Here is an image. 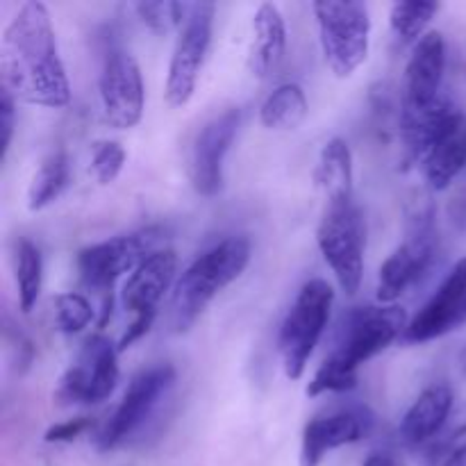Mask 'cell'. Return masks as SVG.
Instances as JSON below:
<instances>
[{
	"mask_svg": "<svg viewBox=\"0 0 466 466\" xmlns=\"http://www.w3.org/2000/svg\"><path fill=\"white\" fill-rule=\"evenodd\" d=\"M94 428V419L86 417H77V419H68V421L55 423L46 431L44 441L46 444H68V441L77 440V437L85 435L86 431Z\"/></svg>",
	"mask_w": 466,
	"mask_h": 466,
	"instance_id": "f546056e",
	"label": "cell"
},
{
	"mask_svg": "<svg viewBox=\"0 0 466 466\" xmlns=\"http://www.w3.org/2000/svg\"><path fill=\"white\" fill-rule=\"evenodd\" d=\"M173 382H176V369L171 364H155L137 373L112 417L96 432V449L100 453H109L130 440L137 431H141L150 414L157 410L159 400L168 394Z\"/></svg>",
	"mask_w": 466,
	"mask_h": 466,
	"instance_id": "7c38bea8",
	"label": "cell"
},
{
	"mask_svg": "<svg viewBox=\"0 0 466 466\" xmlns=\"http://www.w3.org/2000/svg\"><path fill=\"white\" fill-rule=\"evenodd\" d=\"M191 3H176V0H157V3H137L135 12L150 32L157 36L171 35L180 30L185 23Z\"/></svg>",
	"mask_w": 466,
	"mask_h": 466,
	"instance_id": "4316f807",
	"label": "cell"
},
{
	"mask_svg": "<svg viewBox=\"0 0 466 466\" xmlns=\"http://www.w3.org/2000/svg\"><path fill=\"white\" fill-rule=\"evenodd\" d=\"M446 71V41L444 35L431 30L417 46L405 66L403 98H400V112H419L426 109L440 98L441 80Z\"/></svg>",
	"mask_w": 466,
	"mask_h": 466,
	"instance_id": "e0dca14e",
	"label": "cell"
},
{
	"mask_svg": "<svg viewBox=\"0 0 466 466\" xmlns=\"http://www.w3.org/2000/svg\"><path fill=\"white\" fill-rule=\"evenodd\" d=\"M177 271V255L173 248H157L150 253L135 271L123 282L121 303L126 312L132 314L127 330L118 339V353L130 349L132 344L148 335L157 319L159 303L164 294L171 289Z\"/></svg>",
	"mask_w": 466,
	"mask_h": 466,
	"instance_id": "ba28073f",
	"label": "cell"
},
{
	"mask_svg": "<svg viewBox=\"0 0 466 466\" xmlns=\"http://www.w3.org/2000/svg\"><path fill=\"white\" fill-rule=\"evenodd\" d=\"M0 77L16 103L62 109L71 103V82L59 55L53 18L39 0L18 5L0 39Z\"/></svg>",
	"mask_w": 466,
	"mask_h": 466,
	"instance_id": "6da1fadb",
	"label": "cell"
},
{
	"mask_svg": "<svg viewBox=\"0 0 466 466\" xmlns=\"http://www.w3.org/2000/svg\"><path fill=\"white\" fill-rule=\"evenodd\" d=\"M440 12V3H394L390 9L391 35L400 46H417Z\"/></svg>",
	"mask_w": 466,
	"mask_h": 466,
	"instance_id": "d4e9b609",
	"label": "cell"
},
{
	"mask_svg": "<svg viewBox=\"0 0 466 466\" xmlns=\"http://www.w3.org/2000/svg\"><path fill=\"white\" fill-rule=\"evenodd\" d=\"M373 414L367 408H346L305 423L300 466H321L330 451L362 441L371 432Z\"/></svg>",
	"mask_w": 466,
	"mask_h": 466,
	"instance_id": "2e32d148",
	"label": "cell"
},
{
	"mask_svg": "<svg viewBox=\"0 0 466 466\" xmlns=\"http://www.w3.org/2000/svg\"><path fill=\"white\" fill-rule=\"evenodd\" d=\"M408 314L400 305H367L344 314L335 346L305 387L309 399L321 394H344L358 387V369L400 341L408 328Z\"/></svg>",
	"mask_w": 466,
	"mask_h": 466,
	"instance_id": "7a4b0ae2",
	"label": "cell"
},
{
	"mask_svg": "<svg viewBox=\"0 0 466 466\" xmlns=\"http://www.w3.org/2000/svg\"><path fill=\"white\" fill-rule=\"evenodd\" d=\"M466 326V258L458 259L435 294L408 323L400 341L408 346L441 339Z\"/></svg>",
	"mask_w": 466,
	"mask_h": 466,
	"instance_id": "5bb4252c",
	"label": "cell"
},
{
	"mask_svg": "<svg viewBox=\"0 0 466 466\" xmlns=\"http://www.w3.org/2000/svg\"><path fill=\"white\" fill-rule=\"evenodd\" d=\"M314 182L326 196V205L349 203L353 198V153L349 141L332 137L323 144L314 168Z\"/></svg>",
	"mask_w": 466,
	"mask_h": 466,
	"instance_id": "44dd1931",
	"label": "cell"
},
{
	"mask_svg": "<svg viewBox=\"0 0 466 466\" xmlns=\"http://www.w3.org/2000/svg\"><path fill=\"white\" fill-rule=\"evenodd\" d=\"M453 390L444 382L426 387L417 396L405 417L400 419L399 437L405 446H423L435 440L444 431L451 412H453Z\"/></svg>",
	"mask_w": 466,
	"mask_h": 466,
	"instance_id": "ac0fdd59",
	"label": "cell"
},
{
	"mask_svg": "<svg viewBox=\"0 0 466 466\" xmlns=\"http://www.w3.org/2000/svg\"><path fill=\"white\" fill-rule=\"evenodd\" d=\"M121 378L116 344L105 335H91L76 362L59 376L53 399L59 405H96L114 394Z\"/></svg>",
	"mask_w": 466,
	"mask_h": 466,
	"instance_id": "8fae6325",
	"label": "cell"
},
{
	"mask_svg": "<svg viewBox=\"0 0 466 466\" xmlns=\"http://www.w3.org/2000/svg\"><path fill=\"white\" fill-rule=\"evenodd\" d=\"M323 57L337 77H350L369 57L371 14L358 0H319L312 3Z\"/></svg>",
	"mask_w": 466,
	"mask_h": 466,
	"instance_id": "8992f818",
	"label": "cell"
},
{
	"mask_svg": "<svg viewBox=\"0 0 466 466\" xmlns=\"http://www.w3.org/2000/svg\"><path fill=\"white\" fill-rule=\"evenodd\" d=\"M126 159L127 153L118 141H98V144H94V153H91V176L96 177L98 185H112L121 176L123 167H126Z\"/></svg>",
	"mask_w": 466,
	"mask_h": 466,
	"instance_id": "83f0119b",
	"label": "cell"
},
{
	"mask_svg": "<svg viewBox=\"0 0 466 466\" xmlns=\"http://www.w3.org/2000/svg\"><path fill=\"white\" fill-rule=\"evenodd\" d=\"M164 230L159 226L139 228L135 232L109 237V239L91 244L77 253V273L80 280L91 289L112 294L114 285L126 273H132L150 253L157 250Z\"/></svg>",
	"mask_w": 466,
	"mask_h": 466,
	"instance_id": "9c48e42d",
	"label": "cell"
},
{
	"mask_svg": "<svg viewBox=\"0 0 466 466\" xmlns=\"http://www.w3.org/2000/svg\"><path fill=\"white\" fill-rule=\"evenodd\" d=\"M437 255V228L435 208L428 196L419 194L408 208L405 221V239L394 248V253L382 262L378 273L376 299L380 305H396V300L417 285L428 271Z\"/></svg>",
	"mask_w": 466,
	"mask_h": 466,
	"instance_id": "277c9868",
	"label": "cell"
},
{
	"mask_svg": "<svg viewBox=\"0 0 466 466\" xmlns=\"http://www.w3.org/2000/svg\"><path fill=\"white\" fill-rule=\"evenodd\" d=\"M239 123L241 112L230 107L198 130L189 153V180L196 194L214 198L223 189V168L239 132Z\"/></svg>",
	"mask_w": 466,
	"mask_h": 466,
	"instance_id": "9a60e30c",
	"label": "cell"
},
{
	"mask_svg": "<svg viewBox=\"0 0 466 466\" xmlns=\"http://www.w3.org/2000/svg\"><path fill=\"white\" fill-rule=\"evenodd\" d=\"M214 14H217L214 3L189 5L185 23L177 30L171 62H168L167 85H164V98L168 107H185L194 98L200 71L212 46Z\"/></svg>",
	"mask_w": 466,
	"mask_h": 466,
	"instance_id": "30bf717a",
	"label": "cell"
},
{
	"mask_svg": "<svg viewBox=\"0 0 466 466\" xmlns=\"http://www.w3.org/2000/svg\"><path fill=\"white\" fill-rule=\"evenodd\" d=\"M423 180L432 191L449 189L466 168V116L462 112L446 126L419 162Z\"/></svg>",
	"mask_w": 466,
	"mask_h": 466,
	"instance_id": "d6986e66",
	"label": "cell"
},
{
	"mask_svg": "<svg viewBox=\"0 0 466 466\" xmlns=\"http://www.w3.org/2000/svg\"><path fill=\"white\" fill-rule=\"evenodd\" d=\"M14 127H16V100L5 86H0V162H5L9 155Z\"/></svg>",
	"mask_w": 466,
	"mask_h": 466,
	"instance_id": "f1b7e54d",
	"label": "cell"
},
{
	"mask_svg": "<svg viewBox=\"0 0 466 466\" xmlns=\"http://www.w3.org/2000/svg\"><path fill=\"white\" fill-rule=\"evenodd\" d=\"M44 285V258L35 241L21 239L16 244V289L18 308L23 314L35 309Z\"/></svg>",
	"mask_w": 466,
	"mask_h": 466,
	"instance_id": "cb8c5ba5",
	"label": "cell"
},
{
	"mask_svg": "<svg viewBox=\"0 0 466 466\" xmlns=\"http://www.w3.org/2000/svg\"><path fill=\"white\" fill-rule=\"evenodd\" d=\"M96 317L89 299L77 291H64L55 296V326L62 335H80Z\"/></svg>",
	"mask_w": 466,
	"mask_h": 466,
	"instance_id": "484cf974",
	"label": "cell"
},
{
	"mask_svg": "<svg viewBox=\"0 0 466 466\" xmlns=\"http://www.w3.org/2000/svg\"><path fill=\"white\" fill-rule=\"evenodd\" d=\"M287 50V23L278 5L262 3L253 14V46L248 53L250 76L264 80L282 62Z\"/></svg>",
	"mask_w": 466,
	"mask_h": 466,
	"instance_id": "ffe728a7",
	"label": "cell"
},
{
	"mask_svg": "<svg viewBox=\"0 0 466 466\" xmlns=\"http://www.w3.org/2000/svg\"><path fill=\"white\" fill-rule=\"evenodd\" d=\"M431 466H466V444L449 449L446 453L432 458Z\"/></svg>",
	"mask_w": 466,
	"mask_h": 466,
	"instance_id": "4dcf8cb0",
	"label": "cell"
},
{
	"mask_svg": "<svg viewBox=\"0 0 466 466\" xmlns=\"http://www.w3.org/2000/svg\"><path fill=\"white\" fill-rule=\"evenodd\" d=\"M105 123L114 130L139 126L146 107V86L137 59L127 50H109L98 76Z\"/></svg>",
	"mask_w": 466,
	"mask_h": 466,
	"instance_id": "4fadbf2b",
	"label": "cell"
},
{
	"mask_svg": "<svg viewBox=\"0 0 466 466\" xmlns=\"http://www.w3.org/2000/svg\"><path fill=\"white\" fill-rule=\"evenodd\" d=\"M362 466H400L396 455L387 453V451H373V453L367 455Z\"/></svg>",
	"mask_w": 466,
	"mask_h": 466,
	"instance_id": "1f68e13d",
	"label": "cell"
},
{
	"mask_svg": "<svg viewBox=\"0 0 466 466\" xmlns=\"http://www.w3.org/2000/svg\"><path fill=\"white\" fill-rule=\"evenodd\" d=\"M71 180V164L64 150H55L50 153L39 168L32 176L30 187H27V209L30 212H39V209L53 205Z\"/></svg>",
	"mask_w": 466,
	"mask_h": 466,
	"instance_id": "603a6c76",
	"label": "cell"
},
{
	"mask_svg": "<svg viewBox=\"0 0 466 466\" xmlns=\"http://www.w3.org/2000/svg\"><path fill=\"white\" fill-rule=\"evenodd\" d=\"M335 291L323 278H312L300 287L278 335V355L289 380H300L314 349L330 321Z\"/></svg>",
	"mask_w": 466,
	"mask_h": 466,
	"instance_id": "5b68a950",
	"label": "cell"
},
{
	"mask_svg": "<svg viewBox=\"0 0 466 466\" xmlns=\"http://www.w3.org/2000/svg\"><path fill=\"white\" fill-rule=\"evenodd\" d=\"M253 258L246 237H226L194 259L177 278L171 299V323L176 332L189 330L196 319L223 289L239 280Z\"/></svg>",
	"mask_w": 466,
	"mask_h": 466,
	"instance_id": "3957f363",
	"label": "cell"
},
{
	"mask_svg": "<svg viewBox=\"0 0 466 466\" xmlns=\"http://www.w3.org/2000/svg\"><path fill=\"white\" fill-rule=\"evenodd\" d=\"M317 244L341 291L349 296L358 294L364 278L367 228L355 200L326 205L317 228Z\"/></svg>",
	"mask_w": 466,
	"mask_h": 466,
	"instance_id": "52a82bcc",
	"label": "cell"
},
{
	"mask_svg": "<svg viewBox=\"0 0 466 466\" xmlns=\"http://www.w3.org/2000/svg\"><path fill=\"white\" fill-rule=\"evenodd\" d=\"M309 103L303 86L296 82H285L276 86L259 105V123L273 132H291L303 126L308 118Z\"/></svg>",
	"mask_w": 466,
	"mask_h": 466,
	"instance_id": "7402d4cb",
	"label": "cell"
}]
</instances>
